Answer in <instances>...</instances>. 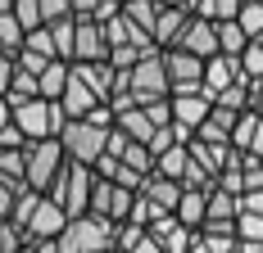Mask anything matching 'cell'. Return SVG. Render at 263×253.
I'll use <instances>...</instances> for the list:
<instances>
[{
	"mask_svg": "<svg viewBox=\"0 0 263 253\" xmlns=\"http://www.w3.org/2000/svg\"><path fill=\"white\" fill-rule=\"evenodd\" d=\"M96 64V59H109V36L105 23L96 18H73V64Z\"/></svg>",
	"mask_w": 263,
	"mask_h": 253,
	"instance_id": "9c48e42d",
	"label": "cell"
},
{
	"mask_svg": "<svg viewBox=\"0 0 263 253\" xmlns=\"http://www.w3.org/2000/svg\"><path fill=\"white\" fill-rule=\"evenodd\" d=\"M141 109H145V113H150V122H155V126H168V122H173V104H168V100H155V104H141Z\"/></svg>",
	"mask_w": 263,
	"mask_h": 253,
	"instance_id": "74e56055",
	"label": "cell"
},
{
	"mask_svg": "<svg viewBox=\"0 0 263 253\" xmlns=\"http://www.w3.org/2000/svg\"><path fill=\"white\" fill-rule=\"evenodd\" d=\"M236 213H240V199L232 190H222V185H218L209 195V203H204V222H236ZM204 222H200V226H204Z\"/></svg>",
	"mask_w": 263,
	"mask_h": 253,
	"instance_id": "ffe728a7",
	"label": "cell"
},
{
	"mask_svg": "<svg viewBox=\"0 0 263 253\" xmlns=\"http://www.w3.org/2000/svg\"><path fill=\"white\" fill-rule=\"evenodd\" d=\"M23 244H27V230L18 226L14 217H5V222H0V253H18Z\"/></svg>",
	"mask_w": 263,
	"mask_h": 253,
	"instance_id": "d6a6232c",
	"label": "cell"
},
{
	"mask_svg": "<svg viewBox=\"0 0 263 253\" xmlns=\"http://www.w3.org/2000/svg\"><path fill=\"white\" fill-rule=\"evenodd\" d=\"M240 213H263V185H259V190H245V195H240Z\"/></svg>",
	"mask_w": 263,
	"mask_h": 253,
	"instance_id": "f35d334b",
	"label": "cell"
},
{
	"mask_svg": "<svg viewBox=\"0 0 263 253\" xmlns=\"http://www.w3.org/2000/svg\"><path fill=\"white\" fill-rule=\"evenodd\" d=\"M186 14L182 5H163L159 9V18H155V32H150V41H155L159 50H168V46H177L182 41V32H186Z\"/></svg>",
	"mask_w": 263,
	"mask_h": 253,
	"instance_id": "4fadbf2b",
	"label": "cell"
},
{
	"mask_svg": "<svg viewBox=\"0 0 263 253\" xmlns=\"http://www.w3.org/2000/svg\"><path fill=\"white\" fill-rule=\"evenodd\" d=\"M73 5L68 0H41V23H54V18H68Z\"/></svg>",
	"mask_w": 263,
	"mask_h": 253,
	"instance_id": "8d00e7d4",
	"label": "cell"
},
{
	"mask_svg": "<svg viewBox=\"0 0 263 253\" xmlns=\"http://www.w3.org/2000/svg\"><path fill=\"white\" fill-rule=\"evenodd\" d=\"M109 131H114V126H96V122H86V118H68V122L59 126V145H64V154H68L73 163L96 167V158H100L105 145H109Z\"/></svg>",
	"mask_w": 263,
	"mask_h": 253,
	"instance_id": "277c9868",
	"label": "cell"
},
{
	"mask_svg": "<svg viewBox=\"0 0 263 253\" xmlns=\"http://www.w3.org/2000/svg\"><path fill=\"white\" fill-rule=\"evenodd\" d=\"M236 23L245 27V36L254 41V36H263V0H245L236 14Z\"/></svg>",
	"mask_w": 263,
	"mask_h": 253,
	"instance_id": "83f0119b",
	"label": "cell"
},
{
	"mask_svg": "<svg viewBox=\"0 0 263 253\" xmlns=\"http://www.w3.org/2000/svg\"><path fill=\"white\" fill-rule=\"evenodd\" d=\"M236 253H263V244H254V240H236Z\"/></svg>",
	"mask_w": 263,
	"mask_h": 253,
	"instance_id": "f6af8a7d",
	"label": "cell"
},
{
	"mask_svg": "<svg viewBox=\"0 0 263 253\" xmlns=\"http://www.w3.org/2000/svg\"><path fill=\"white\" fill-rule=\"evenodd\" d=\"M105 253H118V249H105Z\"/></svg>",
	"mask_w": 263,
	"mask_h": 253,
	"instance_id": "c3c4849f",
	"label": "cell"
},
{
	"mask_svg": "<svg viewBox=\"0 0 263 253\" xmlns=\"http://www.w3.org/2000/svg\"><path fill=\"white\" fill-rule=\"evenodd\" d=\"M163 59V73H168V95H186V91H204V59H195L182 46H168L159 50Z\"/></svg>",
	"mask_w": 263,
	"mask_h": 253,
	"instance_id": "52a82bcc",
	"label": "cell"
},
{
	"mask_svg": "<svg viewBox=\"0 0 263 253\" xmlns=\"http://www.w3.org/2000/svg\"><path fill=\"white\" fill-rule=\"evenodd\" d=\"M240 5H245V0H200V5H195V14L218 23V18H236V14H240Z\"/></svg>",
	"mask_w": 263,
	"mask_h": 253,
	"instance_id": "f1b7e54d",
	"label": "cell"
},
{
	"mask_svg": "<svg viewBox=\"0 0 263 253\" xmlns=\"http://www.w3.org/2000/svg\"><path fill=\"white\" fill-rule=\"evenodd\" d=\"M159 0H123V14H127L132 23L141 27V32H155V18H159Z\"/></svg>",
	"mask_w": 263,
	"mask_h": 253,
	"instance_id": "cb8c5ba5",
	"label": "cell"
},
{
	"mask_svg": "<svg viewBox=\"0 0 263 253\" xmlns=\"http://www.w3.org/2000/svg\"><path fill=\"white\" fill-rule=\"evenodd\" d=\"M250 46V36H245V27L236 18H218V54H232L240 59V50Z\"/></svg>",
	"mask_w": 263,
	"mask_h": 253,
	"instance_id": "7402d4cb",
	"label": "cell"
},
{
	"mask_svg": "<svg viewBox=\"0 0 263 253\" xmlns=\"http://www.w3.org/2000/svg\"><path fill=\"white\" fill-rule=\"evenodd\" d=\"M114 240H118V222L82 213V217H68V226L59 230L54 244H59V253H105L114 249Z\"/></svg>",
	"mask_w": 263,
	"mask_h": 253,
	"instance_id": "7a4b0ae2",
	"label": "cell"
},
{
	"mask_svg": "<svg viewBox=\"0 0 263 253\" xmlns=\"http://www.w3.org/2000/svg\"><path fill=\"white\" fill-rule=\"evenodd\" d=\"M64 86H68V59H50L41 77H36V91H41V100H59L64 95Z\"/></svg>",
	"mask_w": 263,
	"mask_h": 253,
	"instance_id": "ac0fdd59",
	"label": "cell"
},
{
	"mask_svg": "<svg viewBox=\"0 0 263 253\" xmlns=\"http://www.w3.org/2000/svg\"><path fill=\"white\" fill-rule=\"evenodd\" d=\"M250 109H254V113H263V77H254V81H250Z\"/></svg>",
	"mask_w": 263,
	"mask_h": 253,
	"instance_id": "60d3db41",
	"label": "cell"
},
{
	"mask_svg": "<svg viewBox=\"0 0 263 253\" xmlns=\"http://www.w3.org/2000/svg\"><path fill=\"white\" fill-rule=\"evenodd\" d=\"M186 163H191V150H186V145H168L163 154H155V172H159V177H168V181H177V185H182Z\"/></svg>",
	"mask_w": 263,
	"mask_h": 253,
	"instance_id": "44dd1931",
	"label": "cell"
},
{
	"mask_svg": "<svg viewBox=\"0 0 263 253\" xmlns=\"http://www.w3.org/2000/svg\"><path fill=\"white\" fill-rule=\"evenodd\" d=\"M91 185H96V167H86V163H64L59 167V177L50 181V195L59 208H64V217H82L86 213V203H91Z\"/></svg>",
	"mask_w": 263,
	"mask_h": 253,
	"instance_id": "3957f363",
	"label": "cell"
},
{
	"mask_svg": "<svg viewBox=\"0 0 263 253\" xmlns=\"http://www.w3.org/2000/svg\"><path fill=\"white\" fill-rule=\"evenodd\" d=\"M14 122V109H9V100H5V95H0V131H5V126Z\"/></svg>",
	"mask_w": 263,
	"mask_h": 253,
	"instance_id": "ee69618b",
	"label": "cell"
},
{
	"mask_svg": "<svg viewBox=\"0 0 263 253\" xmlns=\"http://www.w3.org/2000/svg\"><path fill=\"white\" fill-rule=\"evenodd\" d=\"M0 46H5V54H14L23 46V27H18V18L9 9H0Z\"/></svg>",
	"mask_w": 263,
	"mask_h": 253,
	"instance_id": "4dcf8cb0",
	"label": "cell"
},
{
	"mask_svg": "<svg viewBox=\"0 0 263 253\" xmlns=\"http://www.w3.org/2000/svg\"><path fill=\"white\" fill-rule=\"evenodd\" d=\"M240 59H232V54H213V59H204V91L209 95H218V91H227L232 81H240Z\"/></svg>",
	"mask_w": 263,
	"mask_h": 253,
	"instance_id": "5bb4252c",
	"label": "cell"
},
{
	"mask_svg": "<svg viewBox=\"0 0 263 253\" xmlns=\"http://www.w3.org/2000/svg\"><path fill=\"white\" fill-rule=\"evenodd\" d=\"M254 41H259V46H263V36H254Z\"/></svg>",
	"mask_w": 263,
	"mask_h": 253,
	"instance_id": "7dc6e473",
	"label": "cell"
},
{
	"mask_svg": "<svg viewBox=\"0 0 263 253\" xmlns=\"http://www.w3.org/2000/svg\"><path fill=\"white\" fill-rule=\"evenodd\" d=\"M259 118L263 113H254V109H245L236 118V126H232V145H236V150H250V140H254V131H259Z\"/></svg>",
	"mask_w": 263,
	"mask_h": 253,
	"instance_id": "4316f807",
	"label": "cell"
},
{
	"mask_svg": "<svg viewBox=\"0 0 263 253\" xmlns=\"http://www.w3.org/2000/svg\"><path fill=\"white\" fill-rule=\"evenodd\" d=\"M118 5H123V0H118Z\"/></svg>",
	"mask_w": 263,
	"mask_h": 253,
	"instance_id": "f907efd6",
	"label": "cell"
},
{
	"mask_svg": "<svg viewBox=\"0 0 263 253\" xmlns=\"http://www.w3.org/2000/svg\"><path fill=\"white\" fill-rule=\"evenodd\" d=\"M127 253H163V249H159V244L150 240V235H141V240H136V244H132Z\"/></svg>",
	"mask_w": 263,
	"mask_h": 253,
	"instance_id": "b9f144b4",
	"label": "cell"
},
{
	"mask_svg": "<svg viewBox=\"0 0 263 253\" xmlns=\"http://www.w3.org/2000/svg\"><path fill=\"white\" fill-rule=\"evenodd\" d=\"M0 177L14 181V185H27V145L23 150H0Z\"/></svg>",
	"mask_w": 263,
	"mask_h": 253,
	"instance_id": "603a6c76",
	"label": "cell"
},
{
	"mask_svg": "<svg viewBox=\"0 0 263 253\" xmlns=\"http://www.w3.org/2000/svg\"><path fill=\"white\" fill-rule=\"evenodd\" d=\"M236 240L263 244V213H236Z\"/></svg>",
	"mask_w": 263,
	"mask_h": 253,
	"instance_id": "836d02e7",
	"label": "cell"
},
{
	"mask_svg": "<svg viewBox=\"0 0 263 253\" xmlns=\"http://www.w3.org/2000/svg\"><path fill=\"white\" fill-rule=\"evenodd\" d=\"M73 77H78L96 100H105V104L118 95V68H114L109 59H96V64H82L78 59V64H73Z\"/></svg>",
	"mask_w": 263,
	"mask_h": 253,
	"instance_id": "30bf717a",
	"label": "cell"
},
{
	"mask_svg": "<svg viewBox=\"0 0 263 253\" xmlns=\"http://www.w3.org/2000/svg\"><path fill=\"white\" fill-rule=\"evenodd\" d=\"M0 54H5V46H0Z\"/></svg>",
	"mask_w": 263,
	"mask_h": 253,
	"instance_id": "681fc988",
	"label": "cell"
},
{
	"mask_svg": "<svg viewBox=\"0 0 263 253\" xmlns=\"http://www.w3.org/2000/svg\"><path fill=\"white\" fill-rule=\"evenodd\" d=\"M204 203H209L204 190H182V199H177V208H173V217H177L182 226L200 230V222H204Z\"/></svg>",
	"mask_w": 263,
	"mask_h": 253,
	"instance_id": "d6986e66",
	"label": "cell"
},
{
	"mask_svg": "<svg viewBox=\"0 0 263 253\" xmlns=\"http://www.w3.org/2000/svg\"><path fill=\"white\" fill-rule=\"evenodd\" d=\"M23 190H27V185H14V181H5V177H0V222L14 213V199H18Z\"/></svg>",
	"mask_w": 263,
	"mask_h": 253,
	"instance_id": "d590c367",
	"label": "cell"
},
{
	"mask_svg": "<svg viewBox=\"0 0 263 253\" xmlns=\"http://www.w3.org/2000/svg\"><path fill=\"white\" fill-rule=\"evenodd\" d=\"M68 5H73V18H96V23H105L123 9L118 0H68Z\"/></svg>",
	"mask_w": 263,
	"mask_h": 253,
	"instance_id": "d4e9b609",
	"label": "cell"
},
{
	"mask_svg": "<svg viewBox=\"0 0 263 253\" xmlns=\"http://www.w3.org/2000/svg\"><path fill=\"white\" fill-rule=\"evenodd\" d=\"M132 203H136V190H127V185H118V181H109V177H96L86 213L91 217H105V222H127Z\"/></svg>",
	"mask_w": 263,
	"mask_h": 253,
	"instance_id": "ba28073f",
	"label": "cell"
},
{
	"mask_svg": "<svg viewBox=\"0 0 263 253\" xmlns=\"http://www.w3.org/2000/svg\"><path fill=\"white\" fill-rule=\"evenodd\" d=\"M105 36H109V50H118V46H155L150 32H141L123 9H118L114 18H105Z\"/></svg>",
	"mask_w": 263,
	"mask_h": 253,
	"instance_id": "2e32d148",
	"label": "cell"
},
{
	"mask_svg": "<svg viewBox=\"0 0 263 253\" xmlns=\"http://www.w3.org/2000/svg\"><path fill=\"white\" fill-rule=\"evenodd\" d=\"M159 5H182V0H159ZM186 14H191V9H186Z\"/></svg>",
	"mask_w": 263,
	"mask_h": 253,
	"instance_id": "bcb514c9",
	"label": "cell"
},
{
	"mask_svg": "<svg viewBox=\"0 0 263 253\" xmlns=\"http://www.w3.org/2000/svg\"><path fill=\"white\" fill-rule=\"evenodd\" d=\"M114 100H127V104L168 100V73H163V59L150 54V59L132 64L127 73H118V95H114Z\"/></svg>",
	"mask_w": 263,
	"mask_h": 253,
	"instance_id": "6da1fadb",
	"label": "cell"
},
{
	"mask_svg": "<svg viewBox=\"0 0 263 253\" xmlns=\"http://www.w3.org/2000/svg\"><path fill=\"white\" fill-rule=\"evenodd\" d=\"M64 163H68V154H64V145H59V136L27 140V190H41V195H46Z\"/></svg>",
	"mask_w": 263,
	"mask_h": 253,
	"instance_id": "8992f818",
	"label": "cell"
},
{
	"mask_svg": "<svg viewBox=\"0 0 263 253\" xmlns=\"http://www.w3.org/2000/svg\"><path fill=\"white\" fill-rule=\"evenodd\" d=\"M177 46L191 50L195 59H213V54H218V23H213V18H200V14H191Z\"/></svg>",
	"mask_w": 263,
	"mask_h": 253,
	"instance_id": "8fae6325",
	"label": "cell"
},
{
	"mask_svg": "<svg viewBox=\"0 0 263 253\" xmlns=\"http://www.w3.org/2000/svg\"><path fill=\"white\" fill-rule=\"evenodd\" d=\"M9 14L18 18L23 32H32V27H41V0H14V5H9Z\"/></svg>",
	"mask_w": 263,
	"mask_h": 253,
	"instance_id": "1f68e13d",
	"label": "cell"
},
{
	"mask_svg": "<svg viewBox=\"0 0 263 253\" xmlns=\"http://www.w3.org/2000/svg\"><path fill=\"white\" fill-rule=\"evenodd\" d=\"M23 50L41 54V59H59V50H54V32H50L46 23L32 27V32H23Z\"/></svg>",
	"mask_w": 263,
	"mask_h": 253,
	"instance_id": "484cf974",
	"label": "cell"
},
{
	"mask_svg": "<svg viewBox=\"0 0 263 253\" xmlns=\"http://www.w3.org/2000/svg\"><path fill=\"white\" fill-rule=\"evenodd\" d=\"M240 73L250 77V81L263 77V46H259V41H250V46L240 50Z\"/></svg>",
	"mask_w": 263,
	"mask_h": 253,
	"instance_id": "e575fe53",
	"label": "cell"
},
{
	"mask_svg": "<svg viewBox=\"0 0 263 253\" xmlns=\"http://www.w3.org/2000/svg\"><path fill=\"white\" fill-rule=\"evenodd\" d=\"M9 109H14V126L23 131L27 140L59 136V126L68 122V118H64V109H59L54 100H41V95H36V100H23V104H9Z\"/></svg>",
	"mask_w": 263,
	"mask_h": 253,
	"instance_id": "5b68a950",
	"label": "cell"
},
{
	"mask_svg": "<svg viewBox=\"0 0 263 253\" xmlns=\"http://www.w3.org/2000/svg\"><path fill=\"white\" fill-rule=\"evenodd\" d=\"M54 104L64 109V118H86V113H91L96 104H105V100H96V95H91V91L82 86L78 77H73V64H68V86H64V95H59Z\"/></svg>",
	"mask_w": 263,
	"mask_h": 253,
	"instance_id": "9a60e30c",
	"label": "cell"
},
{
	"mask_svg": "<svg viewBox=\"0 0 263 253\" xmlns=\"http://www.w3.org/2000/svg\"><path fill=\"white\" fill-rule=\"evenodd\" d=\"M9 81H14V54H0V95H9Z\"/></svg>",
	"mask_w": 263,
	"mask_h": 253,
	"instance_id": "ab89813d",
	"label": "cell"
},
{
	"mask_svg": "<svg viewBox=\"0 0 263 253\" xmlns=\"http://www.w3.org/2000/svg\"><path fill=\"white\" fill-rule=\"evenodd\" d=\"M54 32V50H59V59H68L73 64V14L68 18H54V23H46Z\"/></svg>",
	"mask_w": 263,
	"mask_h": 253,
	"instance_id": "f546056e",
	"label": "cell"
},
{
	"mask_svg": "<svg viewBox=\"0 0 263 253\" xmlns=\"http://www.w3.org/2000/svg\"><path fill=\"white\" fill-rule=\"evenodd\" d=\"M168 104H173V122L186 126V131H195V126L209 118L213 95L209 91H186V95H168Z\"/></svg>",
	"mask_w": 263,
	"mask_h": 253,
	"instance_id": "7c38bea8",
	"label": "cell"
},
{
	"mask_svg": "<svg viewBox=\"0 0 263 253\" xmlns=\"http://www.w3.org/2000/svg\"><path fill=\"white\" fill-rule=\"evenodd\" d=\"M245 154H254V158H263V118H259V131H254V140H250V150Z\"/></svg>",
	"mask_w": 263,
	"mask_h": 253,
	"instance_id": "7bdbcfd3",
	"label": "cell"
},
{
	"mask_svg": "<svg viewBox=\"0 0 263 253\" xmlns=\"http://www.w3.org/2000/svg\"><path fill=\"white\" fill-rule=\"evenodd\" d=\"M141 199H150L155 208H163V213H173L177 208V199H182V185L177 181H168V177H159V172H150V177L141 181V190H136Z\"/></svg>",
	"mask_w": 263,
	"mask_h": 253,
	"instance_id": "e0dca14e",
	"label": "cell"
}]
</instances>
